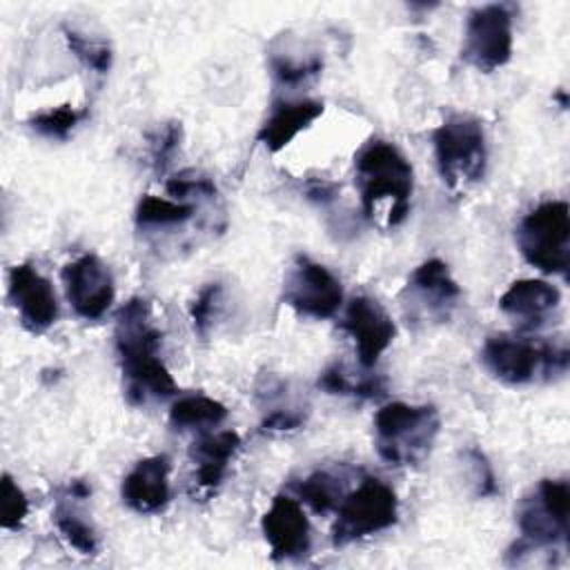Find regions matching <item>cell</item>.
<instances>
[{
    "label": "cell",
    "instance_id": "obj_14",
    "mask_svg": "<svg viewBox=\"0 0 570 570\" xmlns=\"http://www.w3.org/2000/svg\"><path fill=\"white\" fill-rule=\"evenodd\" d=\"M341 327L354 341L358 363L365 370L376 365L381 354L396 336V325L392 316L379 301L370 296H354L347 303Z\"/></svg>",
    "mask_w": 570,
    "mask_h": 570
},
{
    "label": "cell",
    "instance_id": "obj_10",
    "mask_svg": "<svg viewBox=\"0 0 570 570\" xmlns=\"http://www.w3.org/2000/svg\"><path fill=\"white\" fill-rule=\"evenodd\" d=\"M461 287L448 265L439 258L423 261L407 278L401 301L403 312L414 323H445L459 305Z\"/></svg>",
    "mask_w": 570,
    "mask_h": 570
},
{
    "label": "cell",
    "instance_id": "obj_20",
    "mask_svg": "<svg viewBox=\"0 0 570 570\" xmlns=\"http://www.w3.org/2000/svg\"><path fill=\"white\" fill-rule=\"evenodd\" d=\"M347 476L343 470H314L298 483H294L296 497L307 503L316 514H327L343 501Z\"/></svg>",
    "mask_w": 570,
    "mask_h": 570
},
{
    "label": "cell",
    "instance_id": "obj_22",
    "mask_svg": "<svg viewBox=\"0 0 570 570\" xmlns=\"http://www.w3.org/2000/svg\"><path fill=\"white\" fill-rule=\"evenodd\" d=\"M318 387L327 394H350L361 399H381L387 392L385 379L379 374L356 379L343 363H334L318 376Z\"/></svg>",
    "mask_w": 570,
    "mask_h": 570
},
{
    "label": "cell",
    "instance_id": "obj_5",
    "mask_svg": "<svg viewBox=\"0 0 570 570\" xmlns=\"http://www.w3.org/2000/svg\"><path fill=\"white\" fill-rule=\"evenodd\" d=\"M568 512L570 485L563 479H541L539 485L521 499L517 510V525L521 539L512 546L510 554L517 561L534 548L568 546Z\"/></svg>",
    "mask_w": 570,
    "mask_h": 570
},
{
    "label": "cell",
    "instance_id": "obj_18",
    "mask_svg": "<svg viewBox=\"0 0 570 570\" xmlns=\"http://www.w3.org/2000/svg\"><path fill=\"white\" fill-rule=\"evenodd\" d=\"M323 102L314 98L276 100L265 122L261 125L256 140L276 154L285 145H289L303 129H307L323 114Z\"/></svg>",
    "mask_w": 570,
    "mask_h": 570
},
{
    "label": "cell",
    "instance_id": "obj_9",
    "mask_svg": "<svg viewBox=\"0 0 570 570\" xmlns=\"http://www.w3.org/2000/svg\"><path fill=\"white\" fill-rule=\"evenodd\" d=\"M461 58L490 73L512 58V11L508 4H483L468 13Z\"/></svg>",
    "mask_w": 570,
    "mask_h": 570
},
{
    "label": "cell",
    "instance_id": "obj_15",
    "mask_svg": "<svg viewBox=\"0 0 570 570\" xmlns=\"http://www.w3.org/2000/svg\"><path fill=\"white\" fill-rule=\"evenodd\" d=\"M261 525L274 561H298L309 554L312 528L296 499L287 494L274 497Z\"/></svg>",
    "mask_w": 570,
    "mask_h": 570
},
{
    "label": "cell",
    "instance_id": "obj_7",
    "mask_svg": "<svg viewBox=\"0 0 570 570\" xmlns=\"http://www.w3.org/2000/svg\"><path fill=\"white\" fill-rule=\"evenodd\" d=\"M521 256L546 274H568L570 209L566 200H546L528 212L517 227Z\"/></svg>",
    "mask_w": 570,
    "mask_h": 570
},
{
    "label": "cell",
    "instance_id": "obj_16",
    "mask_svg": "<svg viewBox=\"0 0 570 570\" xmlns=\"http://www.w3.org/2000/svg\"><path fill=\"white\" fill-rule=\"evenodd\" d=\"M122 503L138 514H156L169 503V459L154 454L140 459L120 483Z\"/></svg>",
    "mask_w": 570,
    "mask_h": 570
},
{
    "label": "cell",
    "instance_id": "obj_21",
    "mask_svg": "<svg viewBox=\"0 0 570 570\" xmlns=\"http://www.w3.org/2000/svg\"><path fill=\"white\" fill-rule=\"evenodd\" d=\"M227 419V407L209 396L191 394L178 399L169 410V425L174 430H209Z\"/></svg>",
    "mask_w": 570,
    "mask_h": 570
},
{
    "label": "cell",
    "instance_id": "obj_25",
    "mask_svg": "<svg viewBox=\"0 0 570 570\" xmlns=\"http://www.w3.org/2000/svg\"><path fill=\"white\" fill-rule=\"evenodd\" d=\"M87 118V109H78L73 105H58L45 111L33 114L27 122L29 127L49 140H67L71 131Z\"/></svg>",
    "mask_w": 570,
    "mask_h": 570
},
{
    "label": "cell",
    "instance_id": "obj_17",
    "mask_svg": "<svg viewBox=\"0 0 570 570\" xmlns=\"http://www.w3.org/2000/svg\"><path fill=\"white\" fill-rule=\"evenodd\" d=\"M561 303V292L541 278L514 281L499 298V309L523 330L541 327Z\"/></svg>",
    "mask_w": 570,
    "mask_h": 570
},
{
    "label": "cell",
    "instance_id": "obj_26",
    "mask_svg": "<svg viewBox=\"0 0 570 570\" xmlns=\"http://www.w3.org/2000/svg\"><path fill=\"white\" fill-rule=\"evenodd\" d=\"M62 33H65L69 51L87 69H91L96 73H107L109 71V67H111V49H109L107 42L85 38L82 33H78L76 29H69V27H62Z\"/></svg>",
    "mask_w": 570,
    "mask_h": 570
},
{
    "label": "cell",
    "instance_id": "obj_11",
    "mask_svg": "<svg viewBox=\"0 0 570 570\" xmlns=\"http://www.w3.org/2000/svg\"><path fill=\"white\" fill-rule=\"evenodd\" d=\"M283 303L301 316L332 318L343 303V287L325 265L298 254L283 283Z\"/></svg>",
    "mask_w": 570,
    "mask_h": 570
},
{
    "label": "cell",
    "instance_id": "obj_24",
    "mask_svg": "<svg viewBox=\"0 0 570 570\" xmlns=\"http://www.w3.org/2000/svg\"><path fill=\"white\" fill-rule=\"evenodd\" d=\"M194 216L191 203H176L158 196H142L136 207V225L138 227H171L183 225Z\"/></svg>",
    "mask_w": 570,
    "mask_h": 570
},
{
    "label": "cell",
    "instance_id": "obj_3",
    "mask_svg": "<svg viewBox=\"0 0 570 570\" xmlns=\"http://www.w3.org/2000/svg\"><path fill=\"white\" fill-rule=\"evenodd\" d=\"M566 343H550L519 334H494L481 347L483 367L508 385L550 381L568 370Z\"/></svg>",
    "mask_w": 570,
    "mask_h": 570
},
{
    "label": "cell",
    "instance_id": "obj_8",
    "mask_svg": "<svg viewBox=\"0 0 570 570\" xmlns=\"http://www.w3.org/2000/svg\"><path fill=\"white\" fill-rule=\"evenodd\" d=\"M396 517L399 499L394 490L376 476H365L338 503L336 521L332 528V543L341 548L383 532L396 523Z\"/></svg>",
    "mask_w": 570,
    "mask_h": 570
},
{
    "label": "cell",
    "instance_id": "obj_34",
    "mask_svg": "<svg viewBox=\"0 0 570 570\" xmlns=\"http://www.w3.org/2000/svg\"><path fill=\"white\" fill-rule=\"evenodd\" d=\"M69 494L73 499H87L91 494V488L85 481H71L69 483Z\"/></svg>",
    "mask_w": 570,
    "mask_h": 570
},
{
    "label": "cell",
    "instance_id": "obj_19",
    "mask_svg": "<svg viewBox=\"0 0 570 570\" xmlns=\"http://www.w3.org/2000/svg\"><path fill=\"white\" fill-rule=\"evenodd\" d=\"M240 450V436L234 430L223 432H200L191 448L189 459L196 465V483L205 492H212L220 485L227 474L229 461Z\"/></svg>",
    "mask_w": 570,
    "mask_h": 570
},
{
    "label": "cell",
    "instance_id": "obj_1",
    "mask_svg": "<svg viewBox=\"0 0 570 570\" xmlns=\"http://www.w3.org/2000/svg\"><path fill=\"white\" fill-rule=\"evenodd\" d=\"M160 330L151 321L147 298H129L116 314L114 343L125 379V396L131 405L174 396L178 385L160 361Z\"/></svg>",
    "mask_w": 570,
    "mask_h": 570
},
{
    "label": "cell",
    "instance_id": "obj_6",
    "mask_svg": "<svg viewBox=\"0 0 570 570\" xmlns=\"http://www.w3.org/2000/svg\"><path fill=\"white\" fill-rule=\"evenodd\" d=\"M434 158L443 183L450 189H465L479 183L488 165L483 125L465 114L448 116L432 134Z\"/></svg>",
    "mask_w": 570,
    "mask_h": 570
},
{
    "label": "cell",
    "instance_id": "obj_33",
    "mask_svg": "<svg viewBox=\"0 0 570 570\" xmlns=\"http://www.w3.org/2000/svg\"><path fill=\"white\" fill-rule=\"evenodd\" d=\"M305 194H307L309 200L325 205V203L336 198L338 187H336V183H330V180H323V178H314V180H309L305 185Z\"/></svg>",
    "mask_w": 570,
    "mask_h": 570
},
{
    "label": "cell",
    "instance_id": "obj_31",
    "mask_svg": "<svg viewBox=\"0 0 570 570\" xmlns=\"http://www.w3.org/2000/svg\"><path fill=\"white\" fill-rule=\"evenodd\" d=\"M463 456L468 463V476H470L474 497H479V499L492 497L497 492V479H494L492 465L485 459V454L479 448H468Z\"/></svg>",
    "mask_w": 570,
    "mask_h": 570
},
{
    "label": "cell",
    "instance_id": "obj_4",
    "mask_svg": "<svg viewBox=\"0 0 570 570\" xmlns=\"http://www.w3.org/2000/svg\"><path fill=\"white\" fill-rule=\"evenodd\" d=\"M439 425L434 405L387 403L374 414L376 452L390 465H419L432 452Z\"/></svg>",
    "mask_w": 570,
    "mask_h": 570
},
{
    "label": "cell",
    "instance_id": "obj_13",
    "mask_svg": "<svg viewBox=\"0 0 570 570\" xmlns=\"http://www.w3.org/2000/svg\"><path fill=\"white\" fill-rule=\"evenodd\" d=\"M7 298L20 316V325L31 334H42L58 321L56 292L31 263L11 267Z\"/></svg>",
    "mask_w": 570,
    "mask_h": 570
},
{
    "label": "cell",
    "instance_id": "obj_32",
    "mask_svg": "<svg viewBox=\"0 0 570 570\" xmlns=\"http://www.w3.org/2000/svg\"><path fill=\"white\" fill-rule=\"evenodd\" d=\"M167 194L183 200L189 196H214L216 194V185L214 180H209L207 176H200L196 171H180L174 178H167L165 183Z\"/></svg>",
    "mask_w": 570,
    "mask_h": 570
},
{
    "label": "cell",
    "instance_id": "obj_28",
    "mask_svg": "<svg viewBox=\"0 0 570 570\" xmlns=\"http://www.w3.org/2000/svg\"><path fill=\"white\" fill-rule=\"evenodd\" d=\"M180 136H183L180 122H165L149 136V156L156 174H165V169L169 167L180 145Z\"/></svg>",
    "mask_w": 570,
    "mask_h": 570
},
{
    "label": "cell",
    "instance_id": "obj_30",
    "mask_svg": "<svg viewBox=\"0 0 570 570\" xmlns=\"http://www.w3.org/2000/svg\"><path fill=\"white\" fill-rule=\"evenodd\" d=\"M220 283H207L198 294L196 298L191 301L189 305V318H191V325H194V332L198 336H207L212 323H214V316H216V307H218V301H220Z\"/></svg>",
    "mask_w": 570,
    "mask_h": 570
},
{
    "label": "cell",
    "instance_id": "obj_23",
    "mask_svg": "<svg viewBox=\"0 0 570 570\" xmlns=\"http://www.w3.org/2000/svg\"><path fill=\"white\" fill-rule=\"evenodd\" d=\"M53 523L60 537L80 554H96L98 552V534L91 523L78 514L65 501H58L53 508Z\"/></svg>",
    "mask_w": 570,
    "mask_h": 570
},
{
    "label": "cell",
    "instance_id": "obj_29",
    "mask_svg": "<svg viewBox=\"0 0 570 570\" xmlns=\"http://www.w3.org/2000/svg\"><path fill=\"white\" fill-rule=\"evenodd\" d=\"M272 73L281 85H301L309 78H314L323 69V60L318 56H312L307 60H292L285 56H272L269 60Z\"/></svg>",
    "mask_w": 570,
    "mask_h": 570
},
{
    "label": "cell",
    "instance_id": "obj_12",
    "mask_svg": "<svg viewBox=\"0 0 570 570\" xmlns=\"http://www.w3.org/2000/svg\"><path fill=\"white\" fill-rule=\"evenodd\" d=\"M62 285L73 312L87 321L102 318L116 296L114 276L96 254H82L67 263Z\"/></svg>",
    "mask_w": 570,
    "mask_h": 570
},
{
    "label": "cell",
    "instance_id": "obj_27",
    "mask_svg": "<svg viewBox=\"0 0 570 570\" xmlns=\"http://www.w3.org/2000/svg\"><path fill=\"white\" fill-rule=\"evenodd\" d=\"M29 514V501L20 485L4 474L0 488V521L4 530H18Z\"/></svg>",
    "mask_w": 570,
    "mask_h": 570
},
{
    "label": "cell",
    "instance_id": "obj_2",
    "mask_svg": "<svg viewBox=\"0 0 570 570\" xmlns=\"http://www.w3.org/2000/svg\"><path fill=\"white\" fill-rule=\"evenodd\" d=\"M354 183L367 218L383 200H390L387 227H396L410 212L414 171L401 149L387 140L370 138L354 156Z\"/></svg>",
    "mask_w": 570,
    "mask_h": 570
}]
</instances>
